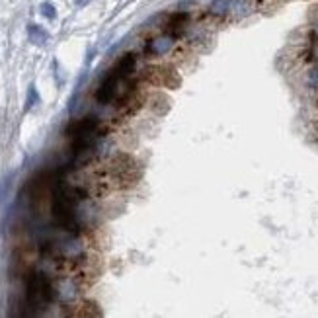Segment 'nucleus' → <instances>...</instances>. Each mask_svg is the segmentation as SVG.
<instances>
[{"label": "nucleus", "mask_w": 318, "mask_h": 318, "mask_svg": "<svg viewBox=\"0 0 318 318\" xmlns=\"http://www.w3.org/2000/svg\"><path fill=\"white\" fill-rule=\"evenodd\" d=\"M230 8H232V0H213L207 12L215 18H225L230 14Z\"/></svg>", "instance_id": "39448f33"}, {"label": "nucleus", "mask_w": 318, "mask_h": 318, "mask_svg": "<svg viewBox=\"0 0 318 318\" xmlns=\"http://www.w3.org/2000/svg\"><path fill=\"white\" fill-rule=\"evenodd\" d=\"M135 64H137V57L135 53H125L117 63L112 66V70L105 75V78L102 80L100 88L96 92V100L100 103H110L115 100V94H117V88L119 84L129 78L135 70Z\"/></svg>", "instance_id": "f257e3e1"}, {"label": "nucleus", "mask_w": 318, "mask_h": 318, "mask_svg": "<svg viewBox=\"0 0 318 318\" xmlns=\"http://www.w3.org/2000/svg\"><path fill=\"white\" fill-rule=\"evenodd\" d=\"M39 10H41V14H43L47 20H55V18H57V10H55V6H53L51 2H43Z\"/></svg>", "instance_id": "6e6552de"}, {"label": "nucleus", "mask_w": 318, "mask_h": 318, "mask_svg": "<svg viewBox=\"0 0 318 318\" xmlns=\"http://www.w3.org/2000/svg\"><path fill=\"white\" fill-rule=\"evenodd\" d=\"M186 26H188V14H184V12L174 14V16H170V20H168V33L174 36V38H178V36H182V31H184Z\"/></svg>", "instance_id": "20e7f679"}, {"label": "nucleus", "mask_w": 318, "mask_h": 318, "mask_svg": "<svg viewBox=\"0 0 318 318\" xmlns=\"http://www.w3.org/2000/svg\"><path fill=\"white\" fill-rule=\"evenodd\" d=\"M55 299V283L43 271H31L26 281V308L27 314H39L41 308Z\"/></svg>", "instance_id": "f03ea898"}, {"label": "nucleus", "mask_w": 318, "mask_h": 318, "mask_svg": "<svg viewBox=\"0 0 318 318\" xmlns=\"http://www.w3.org/2000/svg\"><path fill=\"white\" fill-rule=\"evenodd\" d=\"M174 45H176V38L166 31V33H160V36H156L147 43V53L153 55V57H162L168 51H172Z\"/></svg>", "instance_id": "7ed1b4c3"}, {"label": "nucleus", "mask_w": 318, "mask_h": 318, "mask_svg": "<svg viewBox=\"0 0 318 318\" xmlns=\"http://www.w3.org/2000/svg\"><path fill=\"white\" fill-rule=\"evenodd\" d=\"M27 36L31 39V43H36V45H45L47 39H49V33L41 26H36V24H29L27 26Z\"/></svg>", "instance_id": "423d86ee"}, {"label": "nucleus", "mask_w": 318, "mask_h": 318, "mask_svg": "<svg viewBox=\"0 0 318 318\" xmlns=\"http://www.w3.org/2000/svg\"><path fill=\"white\" fill-rule=\"evenodd\" d=\"M75 2H77V6H86L90 0H75Z\"/></svg>", "instance_id": "1a4fd4ad"}, {"label": "nucleus", "mask_w": 318, "mask_h": 318, "mask_svg": "<svg viewBox=\"0 0 318 318\" xmlns=\"http://www.w3.org/2000/svg\"><path fill=\"white\" fill-rule=\"evenodd\" d=\"M306 84L312 90H318V63L312 64V68L308 70V75H306Z\"/></svg>", "instance_id": "0eeeda50"}]
</instances>
